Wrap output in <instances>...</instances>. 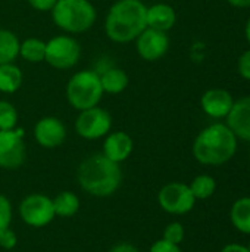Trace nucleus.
Segmentation results:
<instances>
[{
	"instance_id": "nucleus-34",
	"label": "nucleus",
	"mask_w": 250,
	"mask_h": 252,
	"mask_svg": "<svg viewBox=\"0 0 250 252\" xmlns=\"http://www.w3.org/2000/svg\"><path fill=\"white\" fill-rule=\"evenodd\" d=\"M245 34H246V38H248V41L250 43V18H249V21H248V24H246V28H245Z\"/></svg>"
},
{
	"instance_id": "nucleus-26",
	"label": "nucleus",
	"mask_w": 250,
	"mask_h": 252,
	"mask_svg": "<svg viewBox=\"0 0 250 252\" xmlns=\"http://www.w3.org/2000/svg\"><path fill=\"white\" fill-rule=\"evenodd\" d=\"M13 219V208L7 196L0 193V232L10 227Z\"/></svg>"
},
{
	"instance_id": "nucleus-10",
	"label": "nucleus",
	"mask_w": 250,
	"mask_h": 252,
	"mask_svg": "<svg viewBox=\"0 0 250 252\" xmlns=\"http://www.w3.org/2000/svg\"><path fill=\"white\" fill-rule=\"evenodd\" d=\"M27 148L24 142V130H0V168L16 170L25 162Z\"/></svg>"
},
{
	"instance_id": "nucleus-27",
	"label": "nucleus",
	"mask_w": 250,
	"mask_h": 252,
	"mask_svg": "<svg viewBox=\"0 0 250 252\" xmlns=\"http://www.w3.org/2000/svg\"><path fill=\"white\" fill-rule=\"evenodd\" d=\"M16 245H18V236L10 227L0 232V248L9 251V250H13Z\"/></svg>"
},
{
	"instance_id": "nucleus-24",
	"label": "nucleus",
	"mask_w": 250,
	"mask_h": 252,
	"mask_svg": "<svg viewBox=\"0 0 250 252\" xmlns=\"http://www.w3.org/2000/svg\"><path fill=\"white\" fill-rule=\"evenodd\" d=\"M18 126V111L7 102L0 100V130H13Z\"/></svg>"
},
{
	"instance_id": "nucleus-28",
	"label": "nucleus",
	"mask_w": 250,
	"mask_h": 252,
	"mask_svg": "<svg viewBox=\"0 0 250 252\" xmlns=\"http://www.w3.org/2000/svg\"><path fill=\"white\" fill-rule=\"evenodd\" d=\"M149 252H181V248H180V245L171 244L165 239H159L150 245Z\"/></svg>"
},
{
	"instance_id": "nucleus-7",
	"label": "nucleus",
	"mask_w": 250,
	"mask_h": 252,
	"mask_svg": "<svg viewBox=\"0 0 250 252\" xmlns=\"http://www.w3.org/2000/svg\"><path fill=\"white\" fill-rule=\"evenodd\" d=\"M81 46L71 35H56L46 41L44 61L56 69H69L78 63Z\"/></svg>"
},
{
	"instance_id": "nucleus-19",
	"label": "nucleus",
	"mask_w": 250,
	"mask_h": 252,
	"mask_svg": "<svg viewBox=\"0 0 250 252\" xmlns=\"http://www.w3.org/2000/svg\"><path fill=\"white\" fill-rule=\"evenodd\" d=\"M22 71L13 62L0 65V92L1 93H15L22 86Z\"/></svg>"
},
{
	"instance_id": "nucleus-5",
	"label": "nucleus",
	"mask_w": 250,
	"mask_h": 252,
	"mask_svg": "<svg viewBox=\"0 0 250 252\" xmlns=\"http://www.w3.org/2000/svg\"><path fill=\"white\" fill-rule=\"evenodd\" d=\"M102 96L103 89L100 84V77L94 69H81L75 72L66 84L68 103L77 111L97 106Z\"/></svg>"
},
{
	"instance_id": "nucleus-30",
	"label": "nucleus",
	"mask_w": 250,
	"mask_h": 252,
	"mask_svg": "<svg viewBox=\"0 0 250 252\" xmlns=\"http://www.w3.org/2000/svg\"><path fill=\"white\" fill-rule=\"evenodd\" d=\"M57 0H28L29 6L38 12H49L53 9Z\"/></svg>"
},
{
	"instance_id": "nucleus-4",
	"label": "nucleus",
	"mask_w": 250,
	"mask_h": 252,
	"mask_svg": "<svg viewBox=\"0 0 250 252\" xmlns=\"http://www.w3.org/2000/svg\"><path fill=\"white\" fill-rule=\"evenodd\" d=\"M50 12L55 25L69 34L85 32L97 19V10L90 0H57Z\"/></svg>"
},
{
	"instance_id": "nucleus-17",
	"label": "nucleus",
	"mask_w": 250,
	"mask_h": 252,
	"mask_svg": "<svg viewBox=\"0 0 250 252\" xmlns=\"http://www.w3.org/2000/svg\"><path fill=\"white\" fill-rule=\"evenodd\" d=\"M99 77H100L103 93H109V94H119L130 84L128 74L124 69L116 68V66H111L105 69L103 72L99 74Z\"/></svg>"
},
{
	"instance_id": "nucleus-9",
	"label": "nucleus",
	"mask_w": 250,
	"mask_h": 252,
	"mask_svg": "<svg viewBox=\"0 0 250 252\" xmlns=\"http://www.w3.org/2000/svg\"><path fill=\"white\" fill-rule=\"evenodd\" d=\"M159 207L172 216H184L194 208L196 198L193 196L189 185L172 182L165 185L158 193Z\"/></svg>"
},
{
	"instance_id": "nucleus-11",
	"label": "nucleus",
	"mask_w": 250,
	"mask_h": 252,
	"mask_svg": "<svg viewBox=\"0 0 250 252\" xmlns=\"http://www.w3.org/2000/svg\"><path fill=\"white\" fill-rule=\"evenodd\" d=\"M136 49L141 59L147 62L159 61L169 49V37L164 31L146 28L136 38Z\"/></svg>"
},
{
	"instance_id": "nucleus-18",
	"label": "nucleus",
	"mask_w": 250,
	"mask_h": 252,
	"mask_svg": "<svg viewBox=\"0 0 250 252\" xmlns=\"http://www.w3.org/2000/svg\"><path fill=\"white\" fill-rule=\"evenodd\" d=\"M52 201H53L55 214L56 217H60V219L74 217L80 211V207H81L80 198L71 190L59 192L55 198H52Z\"/></svg>"
},
{
	"instance_id": "nucleus-25",
	"label": "nucleus",
	"mask_w": 250,
	"mask_h": 252,
	"mask_svg": "<svg viewBox=\"0 0 250 252\" xmlns=\"http://www.w3.org/2000/svg\"><path fill=\"white\" fill-rule=\"evenodd\" d=\"M184 226L178 221H172L169 223L165 229H164V235H162V239L171 242V244H175V245H180L183 241H184Z\"/></svg>"
},
{
	"instance_id": "nucleus-32",
	"label": "nucleus",
	"mask_w": 250,
	"mask_h": 252,
	"mask_svg": "<svg viewBox=\"0 0 250 252\" xmlns=\"http://www.w3.org/2000/svg\"><path fill=\"white\" fill-rule=\"evenodd\" d=\"M221 252H249V250L248 247H243L239 244H230V245H225Z\"/></svg>"
},
{
	"instance_id": "nucleus-33",
	"label": "nucleus",
	"mask_w": 250,
	"mask_h": 252,
	"mask_svg": "<svg viewBox=\"0 0 250 252\" xmlns=\"http://www.w3.org/2000/svg\"><path fill=\"white\" fill-rule=\"evenodd\" d=\"M227 1L236 7H250V0H227Z\"/></svg>"
},
{
	"instance_id": "nucleus-14",
	"label": "nucleus",
	"mask_w": 250,
	"mask_h": 252,
	"mask_svg": "<svg viewBox=\"0 0 250 252\" xmlns=\"http://www.w3.org/2000/svg\"><path fill=\"white\" fill-rule=\"evenodd\" d=\"M227 126L236 137L250 142V96L233 103L227 115Z\"/></svg>"
},
{
	"instance_id": "nucleus-29",
	"label": "nucleus",
	"mask_w": 250,
	"mask_h": 252,
	"mask_svg": "<svg viewBox=\"0 0 250 252\" xmlns=\"http://www.w3.org/2000/svg\"><path fill=\"white\" fill-rule=\"evenodd\" d=\"M239 74L246 78L250 80V50L245 52L240 58H239Z\"/></svg>"
},
{
	"instance_id": "nucleus-20",
	"label": "nucleus",
	"mask_w": 250,
	"mask_h": 252,
	"mask_svg": "<svg viewBox=\"0 0 250 252\" xmlns=\"http://www.w3.org/2000/svg\"><path fill=\"white\" fill-rule=\"evenodd\" d=\"M230 219L233 226L245 235H250V198H240L231 207Z\"/></svg>"
},
{
	"instance_id": "nucleus-1",
	"label": "nucleus",
	"mask_w": 250,
	"mask_h": 252,
	"mask_svg": "<svg viewBox=\"0 0 250 252\" xmlns=\"http://www.w3.org/2000/svg\"><path fill=\"white\" fill-rule=\"evenodd\" d=\"M77 182L81 190L94 198H109L122 185L121 164L106 158L102 152L85 157L77 168Z\"/></svg>"
},
{
	"instance_id": "nucleus-22",
	"label": "nucleus",
	"mask_w": 250,
	"mask_h": 252,
	"mask_svg": "<svg viewBox=\"0 0 250 252\" xmlns=\"http://www.w3.org/2000/svg\"><path fill=\"white\" fill-rule=\"evenodd\" d=\"M19 56L29 63L43 62L46 56V41L35 37L25 38L19 44Z\"/></svg>"
},
{
	"instance_id": "nucleus-16",
	"label": "nucleus",
	"mask_w": 250,
	"mask_h": 252,
	"mask_svg": "<svg viewBox=\"0 0 250 252\" xmlns=\"http://www.w3.org/2000/svg\"><path fill=\"white\" fill-rule=\"evenodd\" d=\"M175 21H177V13L174 7L167 3H156L147 7V12H146L147 28L167 32L175 25Z\"/></svg>"
},
{
	"instance_id": "nucleus-21",
	"label": "nucleus",
	"mask_w": 250,
	"mask_h": 252,
	"mask_svg": "<svg viewBox=\"0 0 250 252\" xmlns=\"http://www.w3.org/2000/svg\"><path fill=\"white\" fill-rule=\"evenodd\" d=\"M19 44L15 32L0 28V65L10 63L19 56Z\"/></svg>"
},
{
	"instance_id": "nucleus-2",
	"label": "nucleus",
	"mask_w": 250,
	"mask_h": 252,
	"mask_svg": "<svg viewBox=\"0 0 250 252\" xmlns=\"http://www.w3.org/2000/svg\"><path fill=\"white\" fill-rule=\"evenodd\" d=\"M147 6L141 0H116L105 19V32L115 43H130L146 28Z\"/></svg>"
},
{
	"instance_id": "nucleus-3",
	"label": "nucleus",
	"mask_w": 250,
	"mask_h": 252,
	"mask_svg": "<svg viewBox=\"0 0 250 252\" xmlns=\"http://www.w3.org/2000/svg\"><path fill=\"white\" fill-rule=\"evenodd\" d=\"M237 151V137L227 124H212L203 128L193 143V155L203 165H222Z\"/></svg>"
},
{
	"instance_id": "nucleus-6",
	"label": "nucleus",
	"mask_w": 250,
	"mask_h": 252,
	"mask_svg": "<svg viewBox=\"0 0 250 252\" xmlns=\"http://www.w3.org/2000/svg\"><path fill=\"white\" fill-rule=\"evenodd\" d=\"M18 214L27 226L34 229L49 226L56 217L53 201L44 193H31L25 196L18 207Z\"/></svg>"
},
{
	"instance_id": "nucleus-13",
	"label": "nucleus",
	"mask_w": 250,
	"mask_h": 252,
	"mask_svg": "<svg viewBox=\"0 0 250 252\" xmlns=\"http://www.w3.org/2000/svg\"><path fill=\"white\" fill-rule=\"evenodd\" d=\"M134 151L133 137L125 131H113L108 133L103 140L102 154L111 161L121 164L127 161Z\"/></svg>"
},
{
	"instance_id": "nucleus-15",
	"label": "nucleus",
	"mask_w": 250,
	"mask_h": 252,
	"mask_svg": "<svg viewBox=\"0 0 250 252\" xmlns=\"http://www.w3.org/2000/svg\"><path fill=\"white\" fill-rule=\"evenodd\" d=\"M233 97L224 89H211L205 92L200 99L202 109L206 115L212 118H224L233 108Z\"/></svg>"
},
{
	"instance_id": "nucleus-23",
	"label": "nucleus",
	"mask_w": 250,
	"mask_h": 252,
	"mask_svg": "<svg viewBox=\"0 0 250 252\" xmlns=\"http://www.w3.org/2000/svg\"><path fill=\"white\" fill-rule=\"evenodd\" d=\"M189 188H190L193 196L196 198V201L197 199H202L203 201V199L211 198L215 193V190H217V182H215L214 177H211L208 174H200V176H197V177L193 179V182L189 185Z\"/></svg>"
},
{
	"instance_id": "nucleus-31",
	"label": "nucleus",
	"mask_w": 250,
	"mask_h": 252,
	"mask_svg": "<svg viewBox=\"0 0 250 252\" xmlns=\"http://www.w3.org/2000/svg\"><path fill=\"white\" fill-rule=\"evenodd\" d=\"M109 252H141L136 245L130 244V242H119L116 245H113Z\"/></svg>"
},
{
	"instance_id": "nucleus-12",
	"label": "nucleus",
	"mask_w": 250,
	"mask_h": 252,
	"mask_svg": "<svg viewBox=\"0 0 250 252\" xmlns=\"http://www.w3.org/2000/svg\"><path fill=\"white\" fill-rule=\"evenodd\" d=\"M34 139L44 149H55L66 140V127L56 117H43L34 126Z\"/></svg>"
},
{
	"instance_id": "nucleus-35",
	"label": "nucleus",
	"mask_w": 250,
	"mask_h": 252,
	"mask_svg": "<svg viewBox=\"0 0 250 252\" xmlns=\"http://www.w3.org/2000/svg\"><path fill=\"white\" fill-rule=\"evenodd\" d=\"M248 250H249V252H250V242H249V247H248Z\"/></svg>"
},
{
	"instance_id": "nucleus-8",
	"label": "nucleus",
	"mask_w": 250,
	"mask_h": 252,
	"mask_svg": "<svg viewBox=\"0 0 250 252\" xmlns=\"http://www.w3.org/2000/svg\"><path fill=\"white\" fill-rule=\"evenodd\" d=\"M112 117L111 114L100 108L93 106L84 111H80L75 120V131L80 137L85 140H97L111 133Z\"/></svg>"
}]
</instances>
